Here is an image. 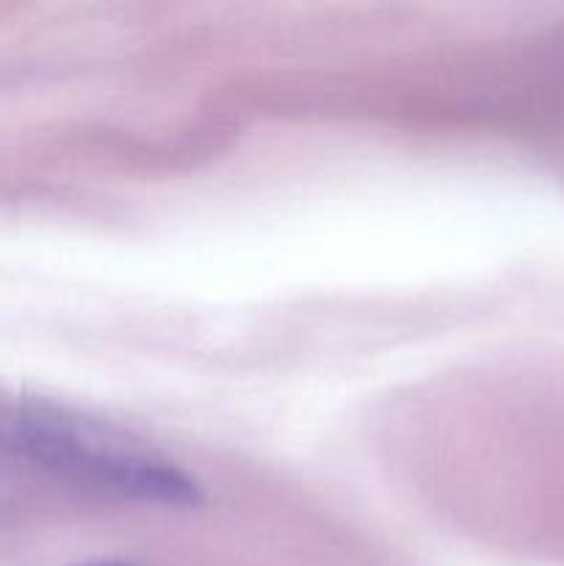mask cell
Here are the masks:
<instances>
[{
  "instance_id": "cell-1",
  "label": "cell",
  "mask_w": 564,
  "mask_h": 566,
  "mask_svg": "<svg viewBox=\"0 0 564 566\" xmlns=\"http://www.w3.org/2000/svg\"><path fill=\"white\" fill-rule=\"evenodd\" d=\"M20 442L39 464L64 479L160 506H199L202 486L175 459L119 426L55 407L31 403L17 418Z\"/></svg>"
},
{
  "instance_id": "cell-2",
  "label": "cell",
  "mask_w": 564,
  "mask_h": 566,
  "mask_svg": "<svg viewBox=\"0 0 564 566\" xmlns=\"http://www.w3.org/2000/svg\"><path fill=\"white\" fill-rule=\"evenodd\" d=\"M81 566H130V564H122V562H92V564H81Z\"/></svg>"
}]
</instances>
